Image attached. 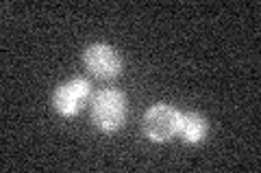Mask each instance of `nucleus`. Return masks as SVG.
Returning <instances> with one entry per match:
<instances>
[{"label":"nucleus","instance_id":"obj_1","mask_svg":"<svg viewBox=\"0 0 261 173\" xmlns=\"http://www.w3.org/2000/svg\"><path fill=\"white\" fill-rule=\"evenodd\" d=\"M128 115L126 95L118 89H102L92 97V121L105 134H113L124 126Z\"/></svg>","mask_w":261,"mask_h":173},{"label":"nucleus","instance_id":"obj_5","mask_svg":"<svg viewBox=\"0 0 261 173\" xmlns=\"http://www.w3.org/2000/svg\"><path fill=\"white\" fill-rule=\"evenodd\" d=\"M209 134V121L205 115L196 113V111H187L181 113V121H178V139L185 145H200Z\"/></svg>","mask_w":261,"mask_h":173},{"label":"nucleus","instance_id":"obj_4","mask_svg":"<svg viewBox=\"0 0 261 173\" xmlns=\"http://www.w3.org/2000/svg\"><path fill=\"white\" fill-rule=\"evenodd\" d=\"M83 63L89 74L100 80H113L122 72V56L109 44H92L85 48Z\"/></svg>","mask_w":261,"mask_h":173},{"label":"nucleus","instance_id":"obj_3","mask_svg":"<svg viewBox=\"0 0 261 173\" xmlns=\"http://www.w3.org/2000/svg\"><path fill=\"white\" fill-rule=\"evenodd\" d=\"M92 82L87 78H68L61 85H57L55 93H53V106L61 117H74L81 111L85 109V104L92 100Z\"/></svg>","mask_w":261,"mask_h":173},{"label":"nucleus","instance_id":"obj_2","mask_svg":"<svg viewBox=\"0 0 261 173\" xmlns=\"http://www.w3.org/2000/svg\"><path fill=\"white\" fill-rule=\"evenodd\" d=\"M181 111L172 104H152L142 117V132L150 143H170L178 134Z\"/></svg>","mask_w":261,"mask_h":173}]
</instances>
